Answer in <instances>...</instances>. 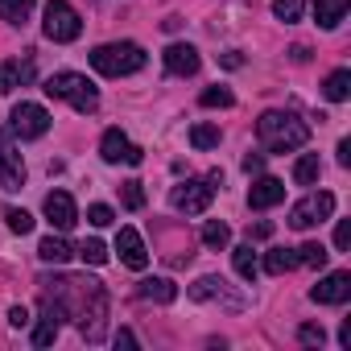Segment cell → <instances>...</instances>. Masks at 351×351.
I'll return each instance as SVG.
<instances>
[{"label":"cell","instance_id":"6da1fadb","mask_svg":"<svg viewBox=\"0 0 351 351\" xmlns=\"http://www.w3.org/2000/svg\"><path fill=\"white\" fill-rule=\"evenodd\" d=\"M256 141L269 149V153H293L310 141V124L298 120L293 112H265L256 120Z\"/></svg>","mask_w":351,"mask_h":351},{"label":"cell","instance_id":"7a4b0ae2","mask_svg":"<svg viewBox=\"0 0 351 351\" xmlns=\"http://www.w3.org/2000/svg\"><path fill=\"white\" fill-rule=\"evenodd\" d=\"M91 66L108 79H124V75H136L145 66V50L136 42H108V46L91 50Z\"/></svg>","mask_w":351,"mask_h":351},{"label":"cell","instance_id":"3957f363","mask_svg":"<svg viewBox=\"0 0 351 351\" xmlns=\"http://www.w3.org/2000/svg\"><path fill=\"white\" fill-rule=\"evenodd\" d=\"M46 95L50 99H66L75 112H95L99 108V91L87 75H75V71H58L46 79Z\"/></svg>","mask_w":351,"mask_h":351},{"label":"cell","instance_id":"277c9868","mask_svg":"<svg viewBox=\"0 0 351 351\" xmlns=\"http://www.w3.org/2000/svg\"><path fill=\"white\" fill-rule=\"evenodd\" d=\"M215 182H223L219 169H211L207 178H191V182H182V186H173V191H169V207L182 211V215H203V211L211 207V199H215Z\"/></svg>","mask_w":351,"mask_h":351},{"label":"cell","instance_id":"5b68a950","mask_svg":"<svg viewBox=\"0 0 351 351\" xmlns=\"http://www.w3.org/2000/svg\"><path fill=\"white\" fill-rule=\"evenodd\" d=\"M42 34L50 38V42H75L79 34H83V21H79V13L66 5V0H46V21H42Z\"/></svg>","mask_w":351,"mask_h":351},{"label":"cell","instance_id":"8992f818","mask_svg":"<svg viewBox=\"0 0 351 351\" xmlns=\"http://www.w3.org/2000/svg\"><path fill=\"white\" fill-rule=\"evenodd\" d=\"M330 215H335V195L330 191H314V195H306L302 203L289 207V228L310 232L314 223H326Z\"/></svg>","mask_w":351,"mask_h":351},{"label":"cell","instance_id":"52a82bcc","mask_svg":"<svg viewBox=\"0 0 351 351\" xmlns=\"http://www.w3.org/2000/svg\"><path fill=\"white\" fill-rule=\"evenodd\" d=\"M79 330H83V339L87 343H104V330H108V289L104 285H95L91 289V298L79 306Z\"/></svg>","mask_w":351,"mask_h":351},{"label":"cell","instance_id":"ba28073f","mask_svg":"<svg viewBox=\"0 0 351 351\" xmlns=\"http://www.w3.org/2000/svg\"><path fill=\"white\" fill-rule=\"evenodd\" d=\"M9 120H13V136H21V141H38L50 132V112L42 104H17Z\"/></svg>","mask_w":351,"mask_h":351},{"label":"cell","instance_id":"9c48e42d","mask_svg":"<svg viewBox=\"0 0 351 351\" xmlns=\"http://www.w3.org/2000/svg\"><path fill=\"white\" fill-rule=\"evenodd\" d=\"M0 186L5 191H21L25 186V161L13 145V136L0 128Z\"/></svg>","mask_w":351,"mask_h":351},{"label":"cell","instance_id":"30bf717a","mask_svg":"<svg viewBox=\"0 0 351 351\" xmlns=\"http://www.w3.org/2000/svg\"><path fill=\"white\" fill-rule=\"evenodd\" d=\"M66 318H71L66 306H62L54 293H42V322H38V330H34V347H50V343L58 339V330H62Z\"/></svg>","mask_w":351,"mask_h":351},{"label":"cell","instance_id":"8fae6325","mask_svg":"<svg viewBox=\"0 0 351 351\" xmlns=\"http://www.w3.org/2000/svg\"><path fill=\"white\" fill-rule=\"evenodd\" d=\"M99 153H104V161H108V165H120V161H124V165H141V161H145V153H141V149H136L120 128H108V132H104Z\"/></svg>","mask_w":351,"mask_h":351},{"label":"cell","instance_id":"7c38bea8","mask_svg":"<svg viewBox=\"0 0 351 351\" xmlns=\"http://www.w3.org/2000/svg\"><path fill=\"white\" fill-rule=\"evenodd\" d=\"M191 298H195V302H219V306H228V310H244V298L232 293L223 277H199V281L191 285Z\"/></svg>","mask_w":351,"mask_h":351},{"label":"cell","instance_id":"4fadbf2b","mask_svg":"<svg viewBox=\"0 0 351 351\" xmlns=\"http://www.w3.org/2000/svg\"><path fill=\"white\" fill-rule=\"evenodd\" d=\"M347 298H351V273H347V269L326 273V277L310 289V302H318V306H343Z\"/></svg>","mask_w":351,"mask_h":351},{"label":"cell","instance_id":"5bb4252c","mask_svg":"<svg viewBox=\"0 0 351 351\" xmlns=\"http://www.w3.org/2000/svg\"><path fill=\"white\" fill-rule=\"evenodd\" d=\"M42 211H46V219H50L58 232H71V228L79 223V207H75V199H71L66 191H50L46 203H42Z\"/></svg>","mask_w":351,"mask_h":351},{"label":"cell","instance_id":"9a60e30c","mask_svg":"<svg viewBox=\"0 0 351 351\" xmlns=\"http://www.w3.org/2000/svg\"><path fill=\"white\" fill-rule=\"evenodd\" d=\"M116 252H120V261H124L128 269H136V273L149 265V248H145V240H141L136 228H120V236H116Z\"/></svg>","mask_w":351,"mask_h":351},{"label":"cell","instance_id":"2e32d148","mask_svg":"<svg viewBox=\"0 0 351 351\" xmlns=\"http://www.w3.org/2000/svg\"><path fill=\"white\" fill-rule=\"evenodd\" d=\"M34 62L29 58H9V62H0V95H13L17 87H29L34 83Z\"/></svg>","mask_w":351,"mask_h":351},{"label":"cell","instance_id":"e0dca14e","mask_svg":"<svg viewBox=\"0 0 351 351\" xmlns=\"http://www.w3.org/2000/svg\"><path fill=\"white\" fill-rule=\"evenodd\" d=\"M277 203H285V182L281 178H256L248 186V207L252 211H269Z\"/></svg>","mask_w":351,"mask_h":351},{"label":"cell","instance_id":"ac0fdd59","mask_svg":"<svg viewBox=\"0 0 351 351\" xmlns=\"http://www.w3.org/2000/svg\"><path fill=\"white\" fill-rule=\"evenodd\" d=\"M199 62H203V58H199V50H195V46H186V42L165 46V71H169V75H182V79H186V75H195V71H199Z\"/></svg>","mask_w":351,"mask_h":351},{"label":"cell","instance_id":"d6986e66","mask_svg":"<svg viewBox=\"0 0 351 351\" xmlns=\"http://www.w3.org/2000/svg\"><path fill=\"white\" fill-rule=\"evenodd\" d=\"M136 298L141 302H157V306H169L173 298H178V285H173L169 277H145L136 285Z\"/></svg>","mask_w":351,"mask_h":351},{"label":"cell","instance_id":"ffe728a7","mask_svg":"<svg viewBox=\"0 0 351 351\" xmlns=\"http://www.w3.org/2000/svg\"><path fill=\"white\" fill-rule=\"evenodd\" d=\"M347 9H351V0H314V21L322 29H335L347 17Z\"/></svg>","mask_w":351,"mask_h":351},{"label":"cell","instance_id":"44dd1931","mask_svg":"<svg viewBox=\"0 0 351 351\" xmlns=\"http://www.w3.org/2000/svg\"><path fill=\"white\" fill-rule=\"evenodd\" d=\"M38 256H42L46 265H66V261L75 256V248H71V240H62V236H46V240L38 244Z\"/></svg>","mask_w":351,"mask_h":351},{"label":"cell","instance_id":"7402d4cb","mask_svg":"<svg viewBox=\"0 0 351 351\" xmlns=\"http://www.w3.org/2000/svg\"><path fill=\"white\" fill-rule=\"evenodd\" d=\"M318 173H322L318 153H302V157L293 161V182H298V186H318Z\"/></svg>","mask_w":351,"mask_h":351},{"label":"cell","instance_id":"603a6c76","mask_svg":"<svg viewBox=\"0 0 351 351\" xmlns=\"http://www.w3.org/2000/svg\"><path fill=\"white\" fill-rule=\"evenodd\" d=\"M289 269H298V252H293V248H269V252H265V273L281 277V273H289Z\"/></svg>","mask_w":351,"mask_h":351},{"label":"cell","instance_id":"cb8c5ba5","mask_svg":"<svg viewBox=\"0 0 351 351\" xmlns=\"http://www.w3.org/2000/svg\"><path fill=\"white\" fill-rule=\"evenodd\" d=\"M38 0H0V21H9V25H25L29 13H34Z\"/></svg>","mask_w":351,"mask_h":351},{"label":"cell","instance_id":"d4e9b609","mask_svg":"<svg viewBox=\"0 0 351 351\" xmlns=\"http://www.w3.org/2000/svg\"><path fill=\"white\" fill-rule=\"evenodd\" d=\"M322 95H326L330 104H343V99L351 95V71H335V75H326Z\"/></svg>","mask_w":351,"mask_h":351},{"label":"cell","instance_id":"484cf974","mask_svg":"<svg viewBox=\"0 0 351 351\" xmlns=\"http://www.w3.org/2000/svg\"><path fill=\"white\" fill-rule=\"evenodd\" d=\"M232 265H236V273H240L244 281H256V273H261L252 244H240V248H232Z\"/></svg>","mask_w":351,"mask_h":351},{"label":"cell","instance_id":"4316f807","mask_svg":"<svg viewBox=\"0 0 351 351\" xmlns=\"http://www.w3.org/2000/svg\"><path fill=\"white\" fill-rule=\"evenodd\" d=\"M203 244L215 248V252L228 248V244H232V228H228L223 219H207V223H203Z\"/></svg>","mask_w":351,"mask_h":351},{"label":"cell","instance_id":"83f0119b","mask_svg":"<svg viewBox=\"0 0 351 351\" xmlns=\"http://www.w3.org/2000/svg\"><path fill=\"white\" fill-rule=\"evenodd\" d=\"M293 252H298V265H310V269H322L326 256H330L318 240H310V244H302V248H293Z\"/></svg>","mask_w":351,"mask_h":351},{"label":"cell","instance_id":"f1b7e54d","mask_svg":"<svg viewBox=\"0 0 351 351\" xmlns=\"http://www.w3.org/2000/svg\"><path fill=\"white\" fill-rule=\"evenodd\" d=\"M302 9H306V0H273V17L285 21V25L302 21Z\"/></svg>","mask_w":351,"mask_h":351},{"label":"cell","instance_id":"f546056e","mask_svg":"<svg viewBox=\"0 0 351 351\" xmlns=\"http://www.w3.org/2000/svg\"><path fill=\"white\" fill-rule=\"evenodd\" d=\"M191 145L195 149H215L219 145V128L215 124H195L191 128Z\"/></svg>","mask_w":351,"mask_h":351},{"label":"cell","instance_id":"4dcf8cb0","mask_svg":"<svg viewBox=\"0 0 351 351\" xmlns=\"http://www.w3.org/2000/svg\"><path fill=\"white\" fill-rule=\"evenodd\" d=\"M145 182H136V178H128L124 186H120V203L128 207V211H141L145 207V191H141Z\"/></svg>","mask_w":351,"mask_h":351},{"label":"cell","instance_id":"1f68e13d","mask_svg":"<svg viewBox=\"0 0 351 351\" xmlns=\"http://www.w3.org/2000/svg\"><path fill=\"white\" fill-rule=\"evenodd\" d=\"M75 256H83L87 265H104V261H108V244H104V240H83V244L75 248Z\"/></svg>","mask_w":351,"mask_h":351},{"label":"cell","instance_id":"d6a6232c","mask_svg":"<svg viewBox=\"0 0 351 351\" xmlns=\"http://www.w3.org/2000/svg\"><path fill=\"white\" fill-rule=\"evenodd\" d=\"M199 104H203V108H232L236 95H232L228 87H207V91L199 95Z\"/></svg>","mask_w":351,"mask_h":351},{"label":"cell","instance_id":"836d02e7","mask_svg":"<svg viewBox=\"0 0 351 351\" xmlns=\"http://www.w3.org/2000/svg\"><path fill=\"white\" fill-rule=\"evenodd\" d=\"M5 219H9V228H13L17 236H29V232H34V215H29V211H17V207H13V211H5Z\"/></svg>","mask_w":351,"mask_h":351},{"label":"cell","instance_id":"e575fe53","mask_svg":"<svg viewBox=\"0 0 351 351\" xmlns=\"http://www.w3.org/2000/svg\"><path fill=\"white\" fill-rule=\"evenodd\" d=\"M112 219H116V211H112L108 203H91V207H87V223H95V228H108Z\"/></svg>","mask_w":351,"mask_h":351},{"label":"cell","instance_id":"d590c367","mask_svg":"<svg viewBox=\"0 0 351 351\" xmlns=\"http://www.w3.org/2000/svg\"><path fill=\"white\" fill-rule=\"evenodd\" d=\"M298 339H302L306 347H322V343H326V330L314 326V322H306V326H298Z\"/></svg>","mask_w":351,"mask_h":351},{"label":"cell","instance_id":"8d00e7d4","mask_svg":"<svg viewBox=\"0 0 351 351\" xmlns=\"http://www.w3.org/2000/svg\"><path fill=\"white\" fill-rule=\"evenodd\" d=\"M347 244H351V223H347V219H339V223H335V248L343 252Z\"/></svg>","mask_w":351,"mask_h":351},{"label":"cell","instance_id":"74e56055","mask_svg":"<svg viewBox=\"0 0 351 351\" xmlns=\"http://www.w3.org/2000/svg\"><path fill=\"white\" fill-rule=\"evenodd\" d=\"M219 62H223L228 71H240V66H244V58H240V50H228V54H219Z\"/></svg>","mask_w":351,"mask_h":351},{"label":"cell","instance_id":"f35d334b","mask_svg":"<svg viewBox=\"0 0 351 351\" xmlns=\"http://www.w3.org/2000/svg\"><path fill=\"white\" fill-rule=\"evenodd\" d=\"M244 169H248V173H261V169H265V157H261V153H248V157H244Z\"/></svg>","mask_w":351,"mask_h":351},{"label":"cell","instance_id":"ab89813d","mask_svg":"<svg viewBox=\"0 0 351 351\" xmlns=\"http://www.w3.org/2000/svg\"><path fill=\"white\" fill-rule=\"evenodd\" d=\"M9 322H13V326H25V322H29V310H25V306H13V310H9Z\"/></svg>","mask_w":351,"mask_h":351},{"label":"cell","instance_id":"60d3db41","mask_svg":"<svg viewBox=\"0 0 351 351\" xmlns=\"http://www.w3.org/2000/svg\"><path fill=\"white\" fill-rule=\"evenodd\" d=\"M116 347H136V335H132L128 326H120V330H116Z\"/></svg>","mask_w":351,"mask_h":351},{"label":"cell","instance_id":"b9f144b4","mask_svg":"<svg viewBox=\"0 0 351 351\" xmlns=\"http://www.w3.org/2000/svg\"><path fill=\"white\" fill-rule=\"evenodd\" d=\"M248 236L252 240H269L273 236V223H256V228H248Z\"/></svg>","mask_w":351,"mask_h":351},{"label":"cell","instance_id":"7bdbcfd3","mask_svg":"<svg viewBox=\"0 0 351 351\" xmlns=\"http://www.w3.org/2000/svg\"><path fill=\"white\" fill-rule=\"evenodd\" d=\"M339 343L351 351V318H343V326H339Z\"/></svg>","mask_w":351,"mask_h":351},{"label":"cell","instance_id":"ee69618b","mask_svg":"<svg viewBox=\"0 0 351 351\" xmlns=\"http://www.w3.org/2000/svg\"><path fill=\"white\" fill-rule=\"evenodd\" d=\"M339 165H351V141H339Z\"/></svg>","mask_w":351,"mask_h":351},{"label":"cell","instance_id":"f6af8a7d","mask_svg":"<svg viewBox=\"0 0 351 351\" xmlns=\"http://www.w3.org/2000/svg\"><path fill=\"white\" fill-rule=\"evenodd\" d=\"M289 54H293V62H306V58H310V50H306V46H293Z\"/></svg>","mask_w":351,"mask_h":351}]
</instances>
